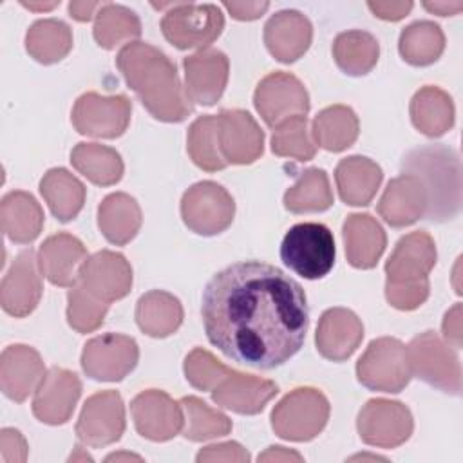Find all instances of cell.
Listing matches in <instances>:
<instances>
[{"instance_id":"1","label":"cell","mask_w":463,"mask_h":463,"mask_svg":"<svg viewBox=\"0 0 463 463\" xmlns=\"http://www.w3.org/2000/svg\"><path fill=\"white\" fill-rule=\"evenodd\" d=\"M201 315L213 347L260 371L295 356L309 327L302 286L260 260H241L217 271L203 289Z\"/></svg>"},{"instance_id":"2","label":"cell","mask_w":463,"mask_h":463,"mask_svg":"<svg viewBox=\"0 0 463 463\" xmlns=\"http://www.w3.org/2000/svg\"><path fill=\"white\" fill-rule=\"evenodd\" d=\"M116 63L152 118L179 123L194 112L174 61L157 47L146 42L127 43L118 52Z\"/></svg>"},{"instance_id":"3","label":"cell","mask_w":463,"mask_h":463,"mask_svg":"<svg viewBox=\"0 0 463 463\" xmlns=\"http://www.w3.org/2000/svg\"><path fill=\"white\" fill-rule=\"evenodd\" d=\"M402 174L414 175L427 197L425 219L430 222L452 221L461 210V159L443 143L421 145L409 150L400 161Z\"/></svg>"},{"instance_id":"4","label":"cell","mask_w":463,"mask_h":463,"mask_svg":"<svg viewBox=\"0 0 463 463\" xmlns=\"http://www.w3.org/2000/svg\"><path fill=\"white\" fill-rule=\"evenodd\" d=\"M436 264L434 239L423 232L403 235L385 262V298L402 311L420 307L429 297V273Z\"/></svg>"},{"instance_id":"5","label":"cell","mask_w":463,"mask_h":463,"mask_svg":"<svg viewBox=\"0 0 463 463\" xmlns=\"http://www.w3.org/2000/svg\"><path fill=\"white\" fill-rule=\"evenodd\" d=\"M335 237L320 222H298L291 226L280 244L282 262L307 280L326 277L335 266Z\"/></svg>"},{"instance_id":"6","label":"cell","mask_w":463,"mask_h":463,"mask_svg":"<svg viewBox=\"0 0 463 463\" xmlns=\"http://www.w3.org/2000/svg\"><path fill=\"white\" fill-rule=\"evenodd\" d=\"M157 9L168 7L161 20L163 36L177 49H208L224 29L221 7L213 4H152Z\"/></svg>"},{"instance_id":"7","label":"cell","mask_w":463,"mask_h":463,"mask_svg":"<svg viewBox=\"0 0 463 463\" xmlns=\"http://www.w3.org/2000/svg\"><path fill=\"white\" fill-rule=\"evenodd\" d=\"M329 402L315 387H297L271 411V429L288 441H309L317 438L329 420Z\"/></svg>"},{"instance_id":"8","label":"cell","mask_w":463,"mask_h":463,"mask_svg":"<svg viewBox=\"0 0 463 463\" xmlns=\"http://www.w3.org/2000/svg\"><path fill=\"white\" fill-rule=\"evenodd\" d=\"M411 376L458 396L461 392V367L454 349L445 344L434 331L414 336L407 345Z\"/></svg>"},{"instance_id":"9","label":"cell","mask_w":463,"mask_h":463,"mask_svg":"<svg viewBox=\"0 0 463 463\" xmlns=\"http://www.w3.org/2000/svg\"><path fill=\"white\" fill-rule=\"evenodd\" d=\"M356 378L369 391H403L412 378L407 360V345L394 336L373 340L356 362Z\"/></svg>"},{"instance_id":"10","label":"cell","mask_w":463,"mask_h":463,"mask_svg":"<svg viewBox=\"0 0 463 463\" xmlns=\"http://www.w3.org/2000/svg\"><path fill=\"white\" fill-rule=\"evenodd\" d=\"M233 197L215 181H199L183 194V222L197 235L212 237L222 233L233 222Z\"/></svg>"},{"instance_id":"11","label":"cell","mask_w":463,"mask_h":463,"mask_svg":"<svg viewBox=\"0 0 463 463\" xmlns=\"http://www.w3.org/2000/svg\"><path fill=\"white\" fill-rule=\"evenodd\" d=\"M130 114L132 101L125 94L101 96L85 92L76 99L71 121L81 136L114 139L127 130Z\"/></svg>"},{"instance_id":"12","label":"cell","mask_w":463,"mask_h":463,"mask_svg":"<svg viewBox=\"0 0 463 463\" xmlns=\"http://www.w3.org/2000/svg\"><path fill=\"white\" fill-rule=\"evenodd\" d=\"M356 429L364 443L380 449H394L405 443L414 429L407 405L394 400H369L358 412Z\"/></svg>"},{"instance_id":"13","label":"cell","mask_w":463,"mask_h":463,"mask_svg":"<svg viewBox=\"0 0 463 463\" xmlns=\"http://www.w3.org/2000/svg\"><path fill=\"white\" fill-rule=\"evenodd\" d=\"M139 349L132 336L105 333L90 338L81 351V369L98 382H119L137 364Z\"/></svg>"},{"instance_id":"14","label":"cell","mask_w":463,"mask_h":463,"mask_svg":"<svg viewBox=\"0 0 463 463\" xmlns=\"http://www.w3.org/2000/svg\"><path fill=\"white\" fill-rule=\"evenodd\" d=\"M253 105L264 123L275 128L291 116H306L309 112V94L297 76L275 71L259 81Z\"/></svg>"},{"instance_id":"15","label":"cell","mask_w":463,"mask_h":463,"mask_svg":"<svg viewBox=\"0 0 463 463\" xmlns=\"http://www.w3.org/2000/svg\"><path fill=\"white\" fill-rule=\"evenodd\" d=\"M125 432V405L118 391H99L87 398L76 421L81 445L99 449L116 443Z\"/></svg>"},{"instance_id":"16","label":"cell","mask_w":463,"mask_h":463,"mask_svg":"<svg viewBox=\"0 0 463 463\" xmlns=\"http://www.w3.org/2000/svg\"><path fill=\"white\" fill-rule=\"evenodd\" d=\"M217 118V145L226 165H251L264 152V132L253 116L241 109H224Z\"/></svg>"},{"instance_id":"17","label":"cell","mask_w":463,"mask_h":463,"mask_svg":"<svg viewBox=\"0 0 463 463\" xmlns=\"http://www.w3.org/2000/svg\"><path fill=\"white\" fill-rule=\"evenodd\" d=\"M136 430L150 441H168L183 430L184 412L165 391L148 389L130 402Z\"/></svg>"},{"instance_id":"18","label":"cell","mask_w":463,"mask_h":463,"mask_svg":"<svg viewBox=\"0 0 463 463\" xmlns=\"http://www.w3.org/2000/svg\"><path fill=\"white\" fill-rule=\"evenodd\" d=\"M78 282L90 295L110 304L130 293L132 268L121 253L101 250L85 259L78 273Z\"/></svg>"},{"instance_id":"19","label":"cell","mask_w":463,"mask_h":463,"mask_svg":"<svg viewBox=\"0 0 463 463\" xmlns=\"http://www.w3.org/2000/svg\"><path fill=\"white\" fill-rule=\"evenodd\" d=\"M184 90L192 103L215 105L228 83L230 61L219 49H203L183 60Z\"/></svg>"},{"instance_id":"20","label":"cell","mask_w":463,"mask_h":463,"mask_svg":"<svg viewBox=\"0 0 463 463\" xmlns=\"http://www.w3.org/2000/svg\"><path fill=\"white\" fill-rule=\"evenodd\" d=\"M81 396V382L76 373L63 367H51L34 391L33 414L47 425L69 421Z\"/></svg>"},{"instance_id":"21","label":"cell","mask_w":463,"mask_h":463,"mask_svg":"<svg viewBox=\"0 0 463 463\" xmlns=\"http://www.w3.org/2000/svg\"><path fill=\"white\" fill-rule=\"evenodd\" d=\"M38 259L31 248L20 251L9 271L2 279L0 304L11 317L22 318L31 315L42 298V279L38 273Z\"/></svg>"},{"instance_id":"22","label":"cell","mask_w":463,"mask_h":463,"mask_svg":"<svg viewBox=\"0 0 463 463\" xmlns=\"http://www.w3.org/2000/svg\"><path fill=\"white\" fill-rule=\"evenodd\" d=\"M362 338V320L345 307H331L324 311L315 333L317 351L331 362L347 360L358 349Z\"/></svg>"},{"instance_id":"23","label":"cell","mask_w":463,"mask_h":463,"mask_svg":"<svg viewBox=\"0 0 463 463\" xmlns=\"http://www.w3.org/2000/svg\"><path fill=\"white\" fill-rule=\"evenodd\" d=\"M311 40L313 25L309 18L295 9L275 13L264 25V43L269 54L282 63H291L304 56Z\"/></svg>"},{"instance_id":"24","label":"cell","mask_w":463,"mask_h":463,"mask_svg":"<svg viewBox=\"0 0 463 463\" xmlns=\"http://www.w3.org/2000/svg\"><path fill=\"white\" fill-rule=\"evenodd\" d=\"M43 376L45 365L36 349L24 344H14L2 351L0 387L9 400L16 403L27 400V396L36 391Z\"/></svg>"},{"instance_id":"25","label":"cell","mask_w":463,"mask_h":463,"mask_svg":"<svg viewBox=\"0 0 463 463\" xmlns=\"http://www.w3.org/2000/svg\"><path fill=\"white\" fill-rule=\"evenodd\" d=\"M277 392L275 382L232 369L212 391V400L237 414H259Z\"/></svg>"},{"instance_id":"26","label":"cell","mask_w":463,"mask_h":463,"mask_svg":"<svg viewBox=\"0 0 463 463\" xmlns=\"http://www.w3.org/2000/svg\"><path fill=\"white\" fill-rule=\"evenodd\" d=\"M87 259L83 242L65 232L47 237L38 250L42 275L54 286L71 288L78 282V273Z\"/></svg>"},{"instance_id":"27","label":"cell","mask_w":463,"mask_h":463,"mask_svg":"<svg viewBox=\"0 0 463 463\" xmlns=\"http://www.w3.org/2000/svg\"><path fill=\"white\" fill-rule=\"evenodd\" d=\"M427 197L423 186L414 175L400 174L387 183L380 201L378 213L392 228H405L425 215Z\"/></svg>"},{"instance_id":"28","label":"cell","mask_w":463,"mask_h":463,"mask_svg":"<svg viewBox=\"0 0 463 463\" xmlns=\"http://www.w3.org/2000/svg\"><path fill=\"white\" fill-rule=\"evenodd\" d=\"M342 237L347 262L358 269L374 268L387 244L382 224L369 213L347 215L342 226Z\"/></svg>"},{"instance_id":"29","label":"cell","mask_w":463,"mask_h":463,"mask_svg":"<svg viewBox=\"0 0 463 463\" xmlns=\"http://www.w3.org/2000/svg\"><path fill=\"white\" fill-rule=\"evenodd\" d=\"M382 179L383 172L380 165L365 156L344 157L335 168L338 195L351 206H367L376 195Z\"/></svg>"},{"instance_id":"30","label":"cell","mask_w":463,"mask_h":463,"mask_svg":"<svg viewBox=\"0 0 463 463\" xmlns=\"http://www.w3.org/2000/svg\"><path fill=\"white\" fill-rule=\"evenodd\" d=\"M43 210L40 203L24 190H13L2 197L0 222L4 233L16 244L33 242L43 228Z\"/></svg>"},{"instance_id":"31","label":"cell","mask_w":463,"mask_h":463,"mask_svg":"<svg viewBox=\"0 0 463 463\" xmlns=\"http://www.w3.org/2000/svg\"><path fill=\"white\" fill-rule=\"evenodd\" d=\"M141 222L143 215L137 201L125 192L107 195L98 206V226L103 237L116 246L130 242L137 235Z\"/></svg>"},{"instance_id":"32","label":"cell","mask_w":463,"mask_h":463,"mask_svg":"<svg viewBox=\"0 0 463 463\" xmlns=\"http://www.w3.org/2000/svg\"><path fill=\"white\" fill-rule=\"evenodd\" d=\"M136 322L148 336H170L183 324V306L172 293L152 289L139 297L136 304Z\"/></svg>"},{"instance_id":"33","label":"cell","mask_w":463,"mask_h":463,"mask_svg":"<svg viewBox=\"0 0 463 463\" xmlns=\"http://www.w3.org/2000/svg\"><path fill=\"white\" fill-rule=\"evenodd\" d=\"M411 121L429 137H439L454 127L452 98L439 87L425 85L411 99Z\"/></svg>"},{"instance_id":"34","label":"cell","mask_w":463,"mask_h":463,"mask_svg":"<svg viewBox=\"0 0 463 463\" xmlns=\"http://www.w3.org/2000/svg\"><path fill=\"white\" fill-rule=\"evenodd\" d=\"M40 194L60 222L72 221L83 208L85 186L65 168H51L40 181Z\"/></svg>"},{"instance_id":"35","label":"cell","mask_w":463,"mask_h":463,"mask_svg":"<svg viewBox=\"0 0 463 463\" xmlns=\"http://www.w3.org/2000/svg\"><path fill=\"white\" fill-rule=\"evenodd\" d=\"M360 132V123L351 107L331 105L320 110L313 119L311 136L318 146L329 152L349 148Z\"/></svg>"},{"instance_id":"36","label":"cell","mask_w":463,"mask_h":463,"mask_svg":"<svg viewBox=\"0 0 463 463\" xmlns=\"http://www.w3.org/2000/svg\"><path fill=\"white\" fill-rule=\"evenodd\" d=\"M72 166L92 184L112 186L123 177V161L116 148L99 143H78L71 152Z\"/></svg>"},{"instance_id":"37","label":"cell","mask_w":463,"mask_h":463,"mask_svg":"<svg viewBox=\"0 0 463 463\" xmlns=\"http://www.w3.org/2000/svg\"><path fill=\"white\" fill-rule=\"evenodd\" d=\"M380 56L378 40L360 29L344 31L333 42V58L338 69L349 76H365L374 69Z\"/></svg>"},{"instance_id":"38","label":"cell","mask_w":463,"mask_h":463,"mask_svg":"<svg viewBox=\"0 0 463 463\" xmlns=\"http://www.w3.org/2000/svg\"><path fill=\"white\" fill-rule=\"evenodd\" d=\"M25 49L36 61L43 65L56 63L72 49L71 27L56 18L38 20L25 34Z\"/></svg>"},{"instance_id":"39","label":"cell","mask_w":463,"mask_h":463,"mask_svg":"<svg viewBox=\"0 0 463 463\" xmlns=\"http://www.w3.org/2000/svg\"><path fill=\"white\" fill-rule=\"evenodd\" d=\"M333 204L327 174L322 168H306L284 194V208L291 213L326 212Z\"/></svg>"},{"instance_id":"40","label":"cell","mask_w":463,"mask_h":463,"mask_svg":"<svg viewBox=\"0 0 463 463\" xmlns=\"http://www.w3.org/2000/svg\"><path fill=\"white\" fill-rule=\"evenodd\" d=\"M445 49V34L441 27L430 20H418L407 25L398 42L402 58L414 65L425 67L434 63Z\"/></svg>"},{"instance_id":"41","label":"cell","mask_w":463,"mask_h":463,"mask_svg":"<svg viewBox=\"0 0 463 463\" xmlns=\"http://www.w3.org/2000/svg\"><path fill=\"white\" fill-rule=\"evenodd\" d=\"M141 22L134 11L125 5L105 2L96 14L94 40L103 49H116L123 42L139 38Z\"/></svg>"},{"instance_id":"42","label":"cell","mask_w":463,"mask_h":463,"mask_svg":"<svg viewBox=\"0 0 463 463\" xmlns=\"http://www.w3.org/2000/svg\"><path fill=\"white\" fill-rule=\"evenodd\" d=\"M184 412L183 436L190 441H206L212 438L226 436L232 430V420L217 409L208 407L201 398L184 396L181 398Z\"/></svg>"},{"instance_id":"43","label":"cell","mask_w":463,"mask_h":463,"mask_svg":"<svg viewBox=\"0 0 463 463\" xmlns=\"http://www.w3.org/2000/svg\"><path fill=\"white\" fill-rule=\"evenodd\" d=\"M186 150L192 161L206 172H217L226 168V161L221 157L217 145V118L215 114L199 116L188 128Z\"/></svg>"},{"instance_id":"44","label":"cell","mask_w":463,"mask_h":463,"mask_svg":"<svg viewBox=\"0 0 463 463\" xmlns=\"http://www.w3.org/2000/svg\"><path fill=\"white\" fill-rule=\"evenodd\" d=\"M271 152L297 161H309L315 157L317 143L307 128V118L304 114L291 116L273 128Z\"/></svg>"},{"instance_id":"45","label":"cell","mask_w":463,"mask_h":463,"mask_svg":"<svg viewBox=\"0 0 463 463\" xmlns=\"http://www.w3.org/2000/svg\"><path fill=\"white\" fill-rule=\"evenodd\" d=\"M67 322L78 333L96 331L107 315L109 304L90 295L80 282L67 293Z\"/></svg>"},{"instance_id":"46","label":"cell","mask_w":463,"mask_h":463,"mask_svg":"<svg viewBox=\"0 0 463 463\" xmlns=\"http://www.w3.org/2000/svg\"><path fill=\"white\" fill-rule=\"evenodd\" d=\"M232 369L221 364L206 349L195 347L184 358V376L199 391H213Z\"/></svg>"},{"instance_id":"47","label":"cell","mask_w":463,"mask_h":463,"mask_svg":"<svg viewBox=\"0 0 463 463\" xmlns=\"http://www.w3.org/2000/svg\"><path fill=\"white\" fill-rule=\"evenodd\" d=\"M195 459L199 463H203V461H250V454L242 445H239L235 441H226V443H217V445L201 449L199 454L195 456Z\"/></svg>"},{"instance_id":"48","label":"cell","mask_w":463,"mask_h":463,"mask_svg":"<svg viewBox=\"0 0 463 463\" xmlns=\"http://www.w3.org/2000/svg\"><path fill=\"white\" fill-rule=\"evenodd\" d=\"M0 458L4 463H24L27 459V443L20 430L2 429L0 432Z\"/></svg>"},{"instance_id":"49","label":"cell","mask_w":463,"mask_h":463,"mask_svg":"<svg viewBox=\"0 0 463 463\" xmlns=\"http://www.w3.org/2000/svg\"><path fill=\"white\" fill-rule=\"evenodd\" d=\"M222 5L235 20L241 22L257 20L269 9V2H224Z\"/></svg>"},{"instance_id":"50","label":"cell","mask_w":463,"mask_h":463,"mask_svg":"<svg viewBox=\"0 0 463 463\" xmlns=\"http://www.w3.org/2000/svg\"><path fill=\"white\" fill-rule=\"evenodd\" d=\"M441 329H443V336L447 340V344L454 349H459L461 347V304H454L447 313H445V318H443V324H441Z\"/></svg>"},{"instance_id":"51","label":"cell","mask_w":463,"mask_h":463,"mask_svg":"<svg viewBox=\"0 0 463 463\" xmlns=\"http://www.w3.org/2000/svg\"><path fill=\"white\" fill-rule=\"evenodd\" d=\"M367 7L374 16L387 22H396L411 13L412 2H367Z\"/></svg>"},{"instance_id":"52","label":"cell","mask_w":463,"mask_h":463,"mask_svg":"<svg viewBox=\"0 0 463 463\" xmlns=\"http://www.w3.org/2000/svg\"><path fill=\"white\" fill-rule=\"evenodd\" d=\"M105 2H71L69 13L78 22H89L92 16L98 14Z\"/></svg>"},{"instance_id":"53","label":"cell","mask_w":463,"mask_h":463,"mask_svg":"<svg viewBox=\"0 0 463 463\" xmlns=\"http://www.w3.org/2000/svg\"><path fill=\"white\" fill-rule=\"evenodd\" d=\"M259 461H302V456L284 447H269L266 452L259 454Z\"/></svg>"},{"instance_id":"54","label":"cell","mask_w":463,"mask_h":463,"mask_svg":"<svg viewBox=\"0 0 463 463\" xmlns=\"http://www.w3.org/2000/svg\"><path fill=\"white\" fill-rule=\"evenodd\" d=\"M423 7L439 16H452L463 9V2H423Z\"/></svg>"},{"instance_id":"55","label":"cell","mask_w":463,"mask_h":463,"mask_svg":"<svg viewBox=\"0 0 463 463\" xmlns=\"http://www.w3.org/2000/svg\"><path fill=\"white\" fill-rule=\"evenodd\" d=\"M22 5L24 7H27V9H33V11H51V9H54L56 5H60V2H49V4H34V2H22Z\"/></svg>"},{"instance_id":"56","label":"cell","mask_w":463,"mask_h":463,"mask_svg":"<svg viewBox=\"0 0 463 463\" xmlns=\"http://www.w3.org/2000/svg\"><path fill=\"white\" fill-rule=\"evenodd\" d=\"M118 461V459H141L139 456H134V454H110L107 456V461Z\"/></svg>"}]
</instances>
